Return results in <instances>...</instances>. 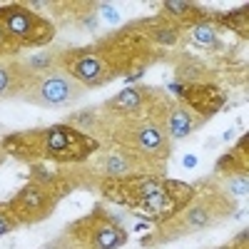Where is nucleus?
<instances>
[{"instance_id":"nucleus-1","label":"nucleus","mask_w":249,"mask_h":249,"mask_svg":"<svg viewBox=\"0 0 249 249\" xmlns=\"http://www.w3.org/2000/svg\"><path fill=\"white\" fill-rule=\"evenodd\" d=\"M190 199H192L190 184L172 182V179H162L160 190L152 192L150 197L140 199L135 207H137L142 214H147V217H152V219H170V217H175Z\"/></svg>"},{"instance_id":"nucleus-2","label":"nucleus","mask_w":249,"mask_h":249,"mask_svg":"<svg viewBox=\"0 0 249 249\" xmlns=\"http://www.w3.org/2000/svg\"><path fill=\"white\" fill-rule=\"evenodd\" d=\"M43 137H45V152L60 162H75L88 157L92 150H97L95 140L68 127V124H55V127L45 130Z\"/></svg>"},{"instance_id":"nucleus-3","label":"nucleus","mask_w":249,"mask_h":249,"mask_svg":"<svg viewBox=\"0 0 249 249\" xmlns=\"http://www.w3.org/2000/svg\"><path fill=\"white\" fill-rule=\"evenodd\" d=\"M0 23L5 25L10 37H18L25 45H43L53 37V28L25 8H3Z\"/></svg>"},{"instance_id":"nucleus-4","label":"nucleus","mask_w":249,"mask_h":249,"mask_svg":"<svg viewBox=\"0 0 249 249\" xmlns=\"http://www.w3.org/2000/svg\"><path fill=\"white\" fill-rule=\"evenodd\" d=\"M33 100L40 102V105H50V107H57V105H70L75 97L82 95V88L77 82L65 75V72H48L43 80L35 82L33 88Z\"/></svg>"},{"instance_id":"nucleus-5","label":"nucleus","mask_w":249,"mask_h":249,"mask_svg":"<svg viewBox=\"0 0 249 249\" xmlns=\"http://www.w3.org/2000/svg\"><path fill=\"white\" fill-rule=\"evenodd\" d=\"M55 207V199L48 195L45 187L40 184H28L25 190H20L13 202H10V214H15L20 222H37V219H45Z\"/></svg>"},{"instance_id":"nucleus-6","label":"nucleus","mask_w":249,"mask_h":249,"mask_svg":"<svg viewBox=\"0 0 249 249\" xmlns=\"http://www.w3.org/2000/svg\"><path fill=\"white\" fill-rule=\"evenodd\" d=\"M90 224V234H88V242L92 249H117L124 244V239H127V234H124L122 227L107 222V219H88Z\"/></svg>"},{"instance_id":"nucleus-7","label":"nucleus","mask_w":249,"mask_h":249,"mask_svg":"<svg viewBox=\"0 0 249 249\" xmlns=\"http://www.w3.org/2000/svg\"><path fill=\"white\" fill-rule=\"evenodd\" d=\"M184 97H187V102L197 110V112H202V115H212V112H217L219 107H222V102H224V95L217 90V88H212V85H192L190 90L184 92Z\"/></svg>"},{"instance_id":"nucleus-8","label":"nucleus","mask_w":249,"mask_h":249,"mask_svg":"<svg viewBox=\"0 0 249 249\" xmlns=\"http://www.w3.org/2000/svg\"><path fill=\"white\" fill-rule=\"evenodd\" d=\"M135 147L144 155H164L167 152V135L157 124H142L135 135Z\"/></svg>"},{"instance_id":"nucleus-9","label":"nucleus","mask_w":249,"mask_h":249,"mask_svg":"<svg viewBox=\"0 0 249 249\" xmlns=\"http://www.w3.org/2000/svg\"><path fill=\"white\" fill-rule=\"evenodd\" d=\"M70 72L82 80V82H90V85H95V82H102L105 77H102V72H105V65H102V60L97 55H80L70 62Z\"/></svg>"},{"instance_id":"nucleus-10","label":"nucleus","mask_w":249,"mask_h":249,"mask_svg":"<svg viewBox=\"0 0 249 249\" xmlns=\"http://www.w3.org/2000/svg\"><path fill=\"white\" fill-rule=\"evenodd\" d=\"M217 217V210H214V202L207 197L202 202H197L192 210H187V217H184V224L190 227V230H202V227L212 224Z\"/></svg>"},{"instance_id":"nucleus-11","label":"nucleus","mask_w":249,"mask_h":249,"mask_svg":"<svg viewBox=\"0 0 249 249\" xmlns=\"http://www.w3.org/2000/svg\"><path fill=\"white\" fill-rule=\"evenodd\" d=\"M167 130H170L172 137H187L195 130V122H192L190 112H187L184 107H175L170 112V120H167Z\"/></svg>"},{"instance_id":"nucleus-12","label":"nucleus","mask_w":249,"mask_h":249,"mask_svg":"<svg viewBox=\"0 0 249 249\" xmlns=\"http://www.w3.org/2000/svg\"><path fill=\"white\" fill-rule=\"evenodd\" d=\"M112 107H117V110H122V112H135V110H140V105H142V92H137V90H122L112 102H110Z\"/></svg>"},{"instance_id":"nucleus-13","label":"nucleus","mask_w":249,"mask_h":249,"mask_svg":"<svg viewBox=\"0 0 249 249\" xmlns=\"http://www.w3.org/2000/svg\"><path fill=\"white\" fill-rule=\"evenodd\" d=\"M227 190H230L234 197H244L247 195V175H234L230 182H227Z\"/></svg>"},{"instance_id":"nucleus-14","label":"nucleus","mask_w":249,"mask_h":249,"mask_svg":"<svg viewBox=\"0 0 249 249\" xmlns=\"http://www.w3.org/2000/svg\"><path fill=\"white\" fill-rule=\"evenodd\" d=\"M195 37L199 40V43H207V45H214L217 40H214V30L210 25H197L195 28Z\"/></svg>"},{"instance_id":"nucleus-15","label":"nucleus","mask_w":249,"mask_h":249,"mask_svg":"<svg viewBox=\"0 0 249 249\" xmlns=\"http://www.w3.org/2000/svg\"><path fill=\"white\" fill-rule=\"evenodd\" d=\"M124 170H127V162H124L122 157H110V160H107V172H112V175H122Z\"/></svg>"},{"instance_id":"nucleus-16","label":"nucleus","mask_w":249,"mask_h":249,"mask_svg":"<svg viewBox=\"0 0 249 249\" xmlns=\"http://www.w3.org/2000/svg\"><path fill=\"white\" fill-rule=\"evenodd\" d=\"M164 8H167L170 13H175V15H190L192 10L197 13V8L187 5V3H164Z\"/></svg>"},{"instance_id":"nucleus-17","label":"nucleus","mask_w":249,"mask_h":249,"mask_svg":"<svg viewBox=\"0 0 249 249\" xmlns=\"http://www.w3.org/2000/svg\"><path fill=\"white\" fill-rule=\"evenodd\" d=\"M8 88H10V75H8L5 68H0V95H3Z\"/></svg>"},{"instance_id":"nucleus-18","label":"nucleus","mask_w":249,"mask_h":249,"mask_svg":"<svg viewBox=\"0 0 249 249\" xmlns=\"http://www.w3.org/2000/svg\"><path fill=\"white\" fill-rule=\"evenodd\" d=\"M10 227H13V219L8 214H0V234H5Z\"/></svg>"},{"instance_id":"nucleus-19","label":"nucleus","mask_w":249,"mask_h":249,"mask_svg":"<svg viewBox=\"0 0 249 249\" xmlns=\"http://www.w3.org/2000/svg\"><path fill=\"white\" fill-rule=\"evenodd\" d=\"M10 35H8V30H5V25L0 23V45H5V40H8Z\"/></svg>"},{"instance_id":"nucleus-20","label":"nucleus","mask_w":249,"mask_h":249,"mask_svg":"<svg viewBox=\"0 0 249 249\" xmlns=\"http://www.w3.org/2000/svg\"><path fill=\"white\" fill-rule=\"evenodd\" d=\"M0 162H3V150H0Z\"/></svg>"}]
</instances>
